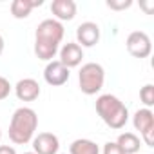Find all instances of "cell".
<instances>
[{
	"mask_svg": "<svg viewBox=\"0 0 154 154\" xmlns=\"http://www.w3.org/2000/svg\"><path fill=\"white\" fill-rule=\"evenodd\" d=\"M65 29L63 24L54 18H45L36 26L35 31V54L38 60L51 62L60 49Z\"/></svg>",
	"mask_w": 154,
	"mask_h": 154,
	"instance_id": "obj_1",
	"label": "cell"
},
{
	"mask_svg": "<svg viewBox=\"0 0 154 154\" xmlns=\"http://www.w3.org/2000/svg\"><path fill=\"white\" fill-rule=\"evenodd\" d=\"M96 112L102 118V122L114 131H120L129 122V109L127 105L114 94H100L96 98Z\"/></svg>",
	"mask_w": 154,
	"mask_h": 154,
	"instance_id": "obj_2",
	"label": "cell"
},
{
	"mask_svg": "<svg viewBox=\"0 0 154 154\" xmlns=\"http://www.w3.org/2000/svg\"><path fill=\"white\" fill-rule=\"evenodd\" d=\"M38 127V114L31 107H18L9 122V140L15 145H26L35 138Z\"/></svg>",
	"mask_w": 154,
	"mask_h": 154,
	"instance_id": "obj_3",
	"label": "cell"
},
{
	"mask_svg": "<svg viewBox=\"0 0 154 154\" xmlns=\"http://www.w3.org/2000/svg\"><path fill=\"white\" fill-rule=\"evenodd\" d=\"M105 84V69L103 65L96 63V62H87L80 67L78 72V85L80 91L87 96L98 94L103 89Z\"/></svg>",
	"mask_w": 154,
	"mask_h": 154,
	"instance_id": "obj_4",
	"label": "cell"
},
{
	"mask_svg": "<svg viewBox=\"0 0 154 154\" xmlns=\"http://www.w3.org/2000/svg\"><path fill=\"white\" fill-rule=\"evenodd\" d=\"M132 125L140 132L141 141L147 147H154V112L147 107L138 109L132 116Z\"/></svg>",
	"mask_w": 154,
	"mask_h": 154,
	"instance_id": "obj_5",
	"label": "cell"
},
{
	"mask_svg": "<svg viewBox=\"0 0 154 154\" xmlns=\"http://www.w3.org/2000/svg\"><path fill=\"white\" fill-rule=\"evenodd\" d=\"M125 47L131 56L140 58V60L150 56V53H152V42L145 31H132L125 40Z\"/></svg>",
	"mask_w": 154,
	"mask_h": 154,
	"instance_id": "obj_6",
	"label": "cell"
},
{
	"mask_svg": "<svg viewBox=\"0 0 154 154\" xmlns=\"http://www.w3.org/2000/svg\"><path fill=\"white\" fill-rule=\"evenodd\" d=\"M69 76H71V71L58 60H51L47 62L45 69H44V80L47 85L51 87H60L63 84H67L69 80Z\"/></svg>",
	"mask_w": 154,
	"mask_h": 154,
	"instance_id": "obj_7",
	"label": "cell"
},
{
	"mask_svg": "<svg viewBox=\"0 0 154 154\" xmlns=\"http://www.w3.org/2000/svg\"><path fill=\"white\" fill-rule=\"evenodd\" d=\"M100 42V26L96 22H82L76 27V44L82 49L94 47Z\"/></svg>",
	"mask_w": 154,
	"mask_h": 154,
	"instance_id": "obj_8",
	"label": "cell"
},
{
	"mask_svg": "<svg viewBox=\"0 0 154 154\" xmlns=\"http://www.w3.org/2000/svg\"><path fill=\"white\" fill-rule=\"evenodd\" d=\"M31 143L35 154H58L60 150V140L53 132H38L35 134Z\"/></svg>",
	"mask_w": 154,
	"mask_h": 154,
	"instance_id": "obj_9",
	"label": "cell"
},
{
	"mask_svg": "<svg viewBox=\"0 0 154 154\" xmlns=\"http://www.w3.org/2000/svg\"><path fill=\"white\" fill-rule=\"evenodd\" d=\"M58 62H62L67 69L78 67L84 60V49L76 44V42H67L58 49Z\"/></svg>",
	"mask_w": 154,
	"mask_h": 154,
	"instance_id": "obj_10",
	"label": "cell"
},
{
	"mask_svg": "<svg viewBox=\"0 0 154 154\" xmlns=\"http://www.w3.org/2000/svg\"><path fill=\"white\" fill-rule=\"evenodd\" d=\"M13 89L20 102H35V100H38V96L42 93L40 84L35 78H22L17 82V85Z\"/></svg>",
	"mask_w": 154,
	"mask_h": 154,
	"instance_id": "obj_11",
	"label": "cell"
},
{
	"mask_svg": "<svg viewBox=\"0 0 154 154\" xmlns=\"http://www.w3.org/2000/svg\"><path fill=\"white\" fill-rule=\"evenodd\" d=\"M51 13L53 18L58 22H71L78 13V6H76L74 0H53Z\"/></svg>",
	"mask_w": 154,
	"mask_h": 154,
	"instance_id": "obj_12",
	"label": "cell"
},
{
	"mask_svg": "<svg viewBox=\"0 0 154 154\" xmlns=\"http://www.w3.org/2000/svg\"><path fill=\"white\" fill-rule=\"evenodd\" d=\"M44 4V0H13L11 2V15L17 20L27 18L35 8H40Z\"/></svg>",
	"mask_w": 154,
	"mask_h": 154,
	"instance_id": "obj_13",
	"label": "cell"
},
{
	"mask_svg": "<svg viewBox=\"0 0 154 154\" xmlns=\"http://www.w3.org/2000/svg\"><path fill=\"white\" fill-rule=\"evenodd\" d=\"M116 143L123 150V154H138L141 147V138L134 132H122L116 138Z\"/></svg>",
	"mask_w": 154,
	"mask_h": 154,
	"instance_id": "obj_14",
	"label": "cell"
},
{
	"mask_svg": "<svg viewBox=\"0 0 154 154\" xmlns=\"http://www.w3.org/2000/svg\"><path fill=\"white\" fill-rule=\"evenodd\" d=\"M69 154H100V147L87 138H78L69 145Z\"/></svg>",
	"mask_w": 154,
	"mask_h": 154,
	"instance_id": "obj_15",
	"label": "cell"
},
{
	"mask_svg": "<svg viewBox=\"0 0 154 154\" xmlns=\"http://www.w3.org/2000/svg\"><path fill=\"white\" fill-rule=\"evenodd\" d=\"M140 100L143 102V105L147 109H150L154 105V85L152 84H145L140 89Z\"/></svg>",
	"mask_w": 154,
	"mask_h": 154,
	"instance_id": "obj_16",
	"label": "cell"
},
{
	"mask_svg": "<svg viewBox=\"0 0 154 154\" xmlns=\"http://www.w3.org/2000/svg\"><path fill=\"white\" fill-rule=\"evenodd\" d=\"M105 6L112 11H123V9H129L132 6V0H107Z\"/></svg>",
	"mask_w": 154,
	"mask_h": 154,
	"instance_id": "obj_17",
	"label": "cell"
},
{
	"mask_svg": "<svg viewBox=\"0 0 154 154\" xmlns=\"http://www.w3.org/2000/svg\"><path fill=\"white\" fill-rule=\"evenodd\" d=\"M11 89H13V85L9 84V80L6 78V76L0 74V102L6 100V98L11 94Z\"/></svg>",
	"mask_w": 154,
	"mask_h": 154,
	"instance_id": "obj_18",
	"label": "cell"
},
{
	"mask_svg": "<svg viewBox=\"0 0 154 154\" xmlns=\"http://www.w3.org/2000/svg\"><path fill=\"white\" fill-rule=\"evenodd\" d=\"M102 154H123V150L118 147L116 141H107L102 149Z\"/></svg>",
	"mask_w": 154,
	"mask_h": 154,
	"instance_id": "obj_19",
	"label": "cell"
},
{
	"mask_svg": "<svg viewBox=\"0 0 154 154\" xmlns=\"http://www.w3.org/2000/svg\"><path fill=\"white\" fill-rule=\"evenodd\" d=\"M0 154H17V150L11 145H0Z\"/></svg>",
	"mask_w": 154,
	"mask_h": 154,
	"instance_id": "obj_20",
	"label": "cell"
},
{
	"mask_svg": "<svg viewBox=\"0 0 154 154\" xmlns=\"http://www.w3.org/2000/svg\"><path fill=\"white\" fill-rule=\"evenodd\" d=\"M4 45H6V42H4V36L0 35V54L4 53Z\"/></svg>",
	"mask_w": 154,
	"mask_h": 154,
	"instance_id": "obj_21",
	"label": "cell"
},
{
	"mask_svg": "<svg viewBox=\"0 0 154 154\" xmlns=\"http://www.w3.org/2000/svg\"><path fill=\"white\" fill-rule=\"evenodd\" d=\"M24 154H35V152H33V150H31V152H24Z\"/></svg>",
	"mask_w": 154,
	"mask_h": 154,
	"instance_id": "obj_22",
	"label": "cell"
},
{
	"mask_svg": "<svg viewBox=\"0 0 154 154\" xmlns=\"http://www.w3.org/2000/svg\"><path fill=\"white\" fill-rule=\"evenodd\" d=\"M0 140H2V129H0Z\"/></svg>",
	"mask_w": 154,
	"mask_h": 154,
	"instance_id": "obj_23",
	"label": "cell"
}]
</instances>
